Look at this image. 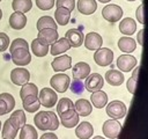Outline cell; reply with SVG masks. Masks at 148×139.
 <instances>
[{
	"mask_svg": "<svg viewBox=\"0 0 148 139\" xmlns=\"http://www.w3.org/2000/svg\"><path fill=\"white\" fill-rule=\"evenodd\" d=\"M34 123L38 130L54 131L59 127L60 120L53 111H38L34 117Z\"/></svg>",
	"mask_w": 148,
	"mask_h": 139,
	"instance_id": "cell-1",
	"label": "cell"
},
{
	"mask_svg": "<svg viewBox=\"0 0 148 139\" xmlns=\"http://www.w3.org/2000/svg\"><path fill=\"white\" fill-rule=\"evenodd\" d=\"M105 110H106V115L110 118L121 119V118L125 117L127 108H126L124 102H121L119 100H113V101H111L110 103L106 104V109Z\"/></svg>",
	"mask_w": 148,
	"mask_h": 139,
	"instance_id": "cell-2",
	"label": "cell"
},
{
	"mask_svg": "<svg viewBox=\"0 0 148 139\" xmlns=\"http://www.w3.org/2000/svg\"><path fill=\"white\" fill-rule=\"evenodd\" d=\"M69 83H71V79L65 73L54 74L50 79V85L52 89L56 90L57 93H65L69 88Z\"/></svg>",
	"mask_w": 148,
	"mask_h": 139,
	"instance_id": "cell-3",
	"label": "cell"
},
{
	"mask_svg": "<svg viewBox=\"0 0 148 139\" xmlns=\"http://www.w3.org/2000/svg\"><path fill=\"white\" fill-rule=\"evenodd\" d=\"M123 14H124L123 8L118 5H114V3L106 5L102 9V16L108 22H111V23H114V22L119 21L123 17Z\"/></svg>",
	"mask_w": 148,
	"mask_h": 139,
	"instance_id": "cell-4",
	"label": "cell"
},
{
	"mask_svg": "<svg viewBox=\"0 0 148 139\" xmlns=\"http://www.w3.org/2000/svg\"><path fill=\"white\" fill-rule=\"evenodd\" d=\"M38 98H39L40 105L45 108H52L58 102V95L56 90H53L52 88H47V87L40 89V92L38 93Z\"/></svg>",
	"mask_w": 148,
	"mask_h": 139,
	"instance_id": "cell-5",
	"label": "cell"
},
{
	"mask_svg": "<svg viewBox=\"0 0 148 139\" xmlns=\"http://www.w3.org/2000/svg\"><path fill=\"white\" fill-rule=\"evenodd\" d=\"M94 60L101 67L109 66L112 64L113 60V51L110 50L109 47H99L98 50L95 51Z\"/></svg>",
	"mask_w": 148,
	"mask_h": 139,
	"instance_id": "cell-6",
	"label": "cell"
},
{
	"mask_svg": "<svg viewBox=\"0 0 148 139\" xmlns=\"http://www.w3.org/2000/svg\"><path fill=\"white\" fill-rule=\"evenodd\" d=\"M102 131H103V133H104V136L106 138L116 139L119 136L120 131H121V124L117 119L110 118V119H108V120H105L103 123Z\"/></svg>",
	"mask_w": 148,
	"mask_h": 139,
	"instance_id": "cell-7",
	"label": "cell"
},
{
	"mask_svg": "<svg viewBox=\"0 0 148 139\" xmlns=\"http://www.w3.org/2000/svg\"><path fill=\"white\" fill-rule=\"evenodd\" d=\"M10 54H12V61L20 67H23V66L30 64V61H31V54H30L29 49L20 47V49L14 50Z\"/></svg>",
	"mask_w": 148,
	"mask_h": 139,
	"instance_id": "cell-8",
	"label": "cell"
},
{
	"mask_svg": "<svg viewBox=\"0 0 148 139\" xmlns=\"http://www.w3.org/2000/svg\"><path fill=\"white\" fill-rule=\"evenodd\" d=\"M10 80L14 85L17 86H23L24 83L29 82L30 80V72L24 68V67H15L14 70H12L10 72Z\"/></svg>",
	"mask_w": 148,
	"mask_h": 139,
	"instance_id": "cell-9",
	"label": "cell"
},
{
	"mask_svg": "<svg viewBox=\"0 0 148 139\" xmlns=\"http://www.w3.org/2000/svg\"><path fill=\"white\" fill-rule=\"evenodd\" d=\"M79 114L76 112L75 108H72V109H68L67 111H64L62 114L59 115V119H60V123L67 127V129H72L74 126H76L79 124Z\"/></svg>",
	"mask_w": 148,
	"mask_h": 139,
	"instance_id": "cell-10",
	"label": "cell"
},
{
	"mask_svg": "<svg viewBox=\"0 0 148 139\" xmlns=\"http://www.w3.org/2000/svg\"><path fill=\"white\" fill-rule=\"evenodd\" d=\"M104 86V79L101 74L98 73H92V74H89L87 78H86V82H84V88L90 92V93H94V92H97V90H101Z\"/></svg>",
	"mask_w": 148,
	"mask_h": 139,
	"instance_id": "cell-11",
	"label": "cell"
},
{
	"mask_svg": "<svg viewBox=\"0 0 148 139\" xmlns=\"http://www.w3.org/2000/svg\"><path fill=\"white\" fill-rule=\"evenodd\" d=\"M136 64H138L136 58L128 53L121 54L117 59V67L120 70V72H130L136 66Z\"/></svg>",
	"mask_w": 148,
	"mask_h": 139,
	"instance_id": "cell-12",
	"label": "cell"
},
{
	"mask_svg": "<svg viewBox=\"0 0 148 139\" xmlns=\"http://www.w3.org/2000/svg\"><path fill=\"white\" fill-rule=\"evenodd\" d=\"M83 43H84V46L86 49L90 50V51H96L98 50L99 47H102V44H103V38L97 32H88L86 36H84V39H83Z\"/></svg>",
	"mask_w": 148,
	"mask_h": 139,
	"instance_id": "cell-13",
	"label": "cell"
},
{
	"mask_svg": "<svg viewBox=\"0 0 148 139\" xmlns=\"http://www.w3.org/2000/svg\"><path fill=\"white\" fill-rule=\"evenodd\" d=\"M18 129L20 127L16 124V122L12 117H9L5 120L2 125V139H15Z\"/></svg>",
	"mask_w": 148,
	"mask_h": 139,
	"instance_id": "cell-14",
	"label": "cell"
},
{
	"mask_svg": "<svg viewBox=\"0 0 148 139\" xmlns=\"http://www.w3.org/2000/svg\"><path fill=\"white\" fill-rule=\"evenodd\" d=\"M51 65H52V68H53L54 72H64V71H67V70L71 68L72 58L67 54L58 56L52 60Z\"/></svg>",
	"mask_w": 148,
	"mask_h": 139,
	"instance_id": "cell-15",
	"label": "cell"
},
{
	"mask_svg": "<svg viewBox=\"0 0 148 139\" xmlns=\"http://www.w3.org/2000/svg\"><path fill=\"white\" fill-rule=\"evenodd\" d=\"M58 37H59V34H58L57 29H51V28L38 30V35H37V38L47 45L53 44L58 39Z\"/></svg>",
	"mask_w": 148,
	"mask_h": 139,
	"instance_id": "cell-16",
	"label": "cell"
},
{
	"mask_svg": "<svg viewBox=\"0 0 148 139\" xmlns=\"http://www.w3.org/2000/svg\"><path fill=\"white\" fill-rule=\"evenodd\" d=\"M65 38L69 42L71 46L79 47V46L82 45L83 39H84V36H83V32L80 29H69V30L66 31Z\"/></svg>",
	"mask_w": 148,
	"mask_h": 139,
	"instance_id": "cell-17",
	"label": "cell"
},
{
	"mask_svg": "<svg viewBox=\"0 0 148 139\" xmlns=\"http://www.w3.org/2000/svg\"><path fill=\"white\" fill-rule=\"evenodd\" d=\"M72 74L74 79H79V80L86 79L90 74V66L84 61H79L72 68Z\"/></svg>",
	"mask_w": 148,
	"mask_h": 139,
	"instance_id": "cell-18",
	"label": "cell"
},
{
	"mask_svg": "<svg viewBox=\"0 0 148 139\" xmlns=\"http://www.w3.org/2000/svg\"><path fill=\"white\" fill-rule=\"evenodd\" d=\"M22 105L25 111L31 114V112H36L39 110L40 102L37 95H28L24 98H22Z\"/></svg>",
	"mask_w": 148,
	"mask_h": 139,
	"instance_id": "cell-19",
	"label": "cell"
},
{
	"mask_svg": "<svg viewBox=\"0 0 148 139\" xmlns=\"http://www.w3.org/2000/svg\"><path fill=\"white\" fill-rule=\"evenodd\" d=\"M71 44L69 42L62 37V38H58L53 44H51V49H50V52L52 56H59L66 51H68L71 49Z\"/></svg>",
	"mask_w": 148,
	"mask_h": 139,
	"instance_id": "cell-20",
	"label": "cell"
},
{
	"mask_svg": "<svg viewBox=\"0 0 148 139\" xmlns=\"http://www.w3.org/2000/svg\"><path fill=\"white\" fill-rule=\"evenodd\" d=\"M92 133H94V127L89 122H82L75 129V136L79 139H90Z\"/></svg>",
	"mask_w": 148,
	"mask_h": 139,
	"instance_id": "cell-21",
	"label": "cell"
},
{
	"mask_svg": "<svg viewBox=\"0 0 148 139\" xmlns=\"http://www.w3.org/2000/svg\"><path fill=\"white\" fill-rule=\"evenodd\" d=\"M77 10L83 15H91L97 9L96 0H77Z\"/></svg>",
	"mask_w": 148,
	"mask_h": 139,
	"instance_id": "cell-22",
	"label": "cell"
},
{
	"mask_svg": "<svg viewBox=\"0 0 148 139\" xmlns=\"http://www.w3.org/2000/svg\"><path fill=\"white\" fill-rule=\"evenodd\" d=\"M27 24V17L21 12H14L9 16V25L15 30H21Z\"/></svg>",
	"mask_w": 148,
	"mask_h": 139,
	"instance_id": "cell-23",
	"label": "cell"
},
{
	"mask_svg": "<svg viewBox=\"0 0 148 139\" xmlns=\"http://www.w3.org/2000/svg\"><path fill=\"white\" fill-rule=\"evenodd\" d=\"M136 30V23L135 21L132 19V17H126V19H123L119 23V31L123 34V35H126V36H131L135 32Z\"/></svg>",
	"mask_w": 148,
	"mask_h": 139,
	"instance_id": "cell-24",
	"label": "cell"
},
{
	"mask_svg": "<svg viewBox=\"0 0 148 139\" xmlns=\"http://www.w3.org/2000/svg\"><path fill=\"white\" fill-rule=\"evenodd\" d=\"M90 102L92 103V105L97 109H102L108 104V95L103 90H97L91 93L90 95Z\"/></svg>",
	"mask_w": 148,
	"mask_h": 139,
	"instance_id": "cell-25",
	"label": "cell"
},
{
	"mask_svg": "<svg viewBox=\"0 0 148 139\" xmlns=\"http://www.w3.org/2000/svg\"><path fill=\"white\" fill-rule=\"evenodd\" d=\"M74 108L76 110V112L79 114V116H82V117H87L91 114L92 111V105L91 103L86 100V98H80L77 100L75 103H74Z\"/></svg>",
	"mask_w": 148,
	"mask_h": 139,
	"instance_id": "cell-26",
	"label": "cell"
},
{
	"mask_svg": "<svg viewBox=\"0 0 148 139\" xmlns=\"http://www.w3.org/2000/svg\"><path fill=\"white\" fill-rule=\"evenodd\" d=\"M105 80L111 86H120L124 82V74L117 70H109L105 73Z\"/></svg>",
	"mask_w": 148,
	"mask_h": 139,
	"instance_id": "cell-27",
	"label": "cell"
},
{
	"mask_svg": "<svg viewBox=\"0 0 148 139\" xmlns=\"http://www.w3.org/2000/svg\"><path fill=\"white\" fill-rule=\"evenodd\" d=\"M118 47L123 52L131 53L136 49V42L132 37H120L118 41Z\"/></svg>",
	"mask_w": 148,
	"mask_h": 139,
	"instance_id": "cell-28",
	"label": "cell"
},
{
	"mask_svg": "<svg viewBox=\"0 0 148 139\" xmlns=\"http://www.w3.org/2000/svg\"><path fill=\"white\" fill-rule=\"evenodd\" d=\"M31 51L36 57H44L49 52V45L44 44L38 38H35L31 42Z\"/></svg>",
	"mask_w": 148,
	"mask_h": 139,
	"instance_id": "cell-29",
	"label": "cell"
},
{
	"mask_svg": "<svg viewBox=\"0 0 148 139\" xmlns=\"http://www.w3.org/2000/svg\"><path fill=\"white\" fill-rule=\"evenodd\" d=\"M54 21L59 25H66L71 19V12L66 8H57L54 12Z\"/></svg>",
	"mask_w": 148,
	"mask_h": 139,
	"instance_id": "cell-30",
	"label": "cell"
},
{
	"mask_svg": "<svg viewBox=\"0 0 148 139\" xmlns=\"http://www.w3.org/2000/svg\"><path fill=\"white\" fill-rule=\"evenodd\" d=\"M12 8L14 9V12H21L25 14L32 8V2L31 0H13Z\"/></svg>",
	"mask_w": 148,
	"mask_h": 139,
	"instance_id": "cell-31",
	"label": "cell"
},
{
	"mask_svg": "<svg viewBox=\"0 0 148 139\" xmlns=\"http://www.w3.org/2000/svg\"><path fill=\"white\" fill-rule=\"evenodd\" d=\"M37 29L38 30H42V29H46V28H51V29H57L58 25H57V22L49 15H45V16H42L38 19L37 21V24H36Z\"/></svg>",
	"mask_w": 148,
	"mask_h": 139,
	"instance_id": "cell-32",
	"label": "cell"
},
{
	"mask_svg": "<svg viewBox=\"0 0 148 139\" xmlns=\"http://www.w3.org/2000/svg\"><path fill=\"white\" fill-rule=\"evenodd\" d=\"M20 139H38L37 130L30 124H24L21 127Z\"/></svg>",
	"mask_w": 148,
	"mask_h": 139,
	"instance_id": "cell-33",
	"label": "cell"
},
{
	"mask_svg": "<svg viewBox=\"0 0 148 139\" xmlns=\"http://www.w3.org/2000/svg\"><path fill=\"white\" fill-rule=\"evenodd\" d=\"M38 88L35 83H31V82H27L24 83L22 87H21V90H20V97L21 100L24 98L25 96L28 95H37L38 96Z\"/></svg>",
	"mask_w": 148,
	"mask_h": 139,
	"instance_id": "cell-34",
	"label": "cell"
},
{
	"mask_svg": "<svg viewBox=\"0 0 148 139\" xmlns=\"http://www.w3.org/2000/svg\"><path fill=\"white\" fill-rule=\"evenodd\" d=\"M72 108H74V103L68 97H62L57 103V112H58V115H60L64 111H67L68 109H72Z\"/></svg>",
	"mask_w": 148,
	"mask_h": 139,
	"instance_id": "cell-35",
	"label": "cell"
},
{
	"mask_svg": "<svg viewBox=\"0 0 148 139\" xmlns=\"http://www.w3.org/2000/svg\"><path fill=\"white\" fill-rule=\"evenodd\" d=\"M10 117L16 122V124L18 125V127H20V129H21V127L25 124V122H27L25 114H24V111H23V110H21V109L13 111V112H12V115H10Z\"/></svg>",
	"mask_w": 148,
	"mask_h": 139,
	"instance_id": "cell-36",
	"label": "cell"
},
{
	"mask_svg": "<svg viewBox=\"0 0 148 139\" xmlns=\"http://www.w3.org/2000/svg\"><path fill=\"white\" fill-rule=\"evenodd\" d=\"M69 88H71L72 93H74V94H82L83 90L86 89L84 88V83L81 80H79V79H74L69 83Z\"/></svg>",
	"mask_w": 148,
	"mask_h": 139,
	"instance_id": "cell-37",
	"label": "cell"
},
{
	"mask_svg": "<svg viewBox=\"0 0 148 139\" xmlns=\"http://www.w3.org/2000/svg\"><path fill=\"white\" fill-rule=\"evenodd\" d=\"M20 47H25V49H29V44H28V42L25 41V39H23V38H15L13 42H12V44L9 45V52L12 53L14 50H16V49H20Z\"/></svg>",
	"mask_w": 148,
	"mask_h": 139,
	"instance_id": "cell-38",
	"label": "cell"
},
{
	"mask_svg": "<svg viewBox=\"0 0 148 139\" xmlns=\"http://www.w3.org/2000/svg\"><path fill=\"white\" fill-rule=\"evenodd\" d=\"M0 98H2L6 102L7 108H8V112H10L15 107V98L13 97V95L8 94V93H0Z\"/></svg>",
	"mask_w": 148,
	"mask_h": 139,
	"instance_id": "cell-39",
	"label": "cell"
},
{
	"mask_svg": "<svg viewBox=\"0 0 148 139\" xmlns=\"http://www.w3.org/2000/svg\"><path fill=\"white\" fill-rule=\"evenodd\" d=\"M57 8H66L69 12L74 10L75 8V1L74 0H56Z\"/></svg>",
	"mask_w": 148,
	"mask_h": 139,
	"instance_id": "cell-40",
	"label": "cell"
},
{
	"mask_svg": "<svg viewBox=\"0 0 148 139\" xmlns=\"http://www.w3.org/2000/svg\"><path fill=\"white\" fill-rule=\"evenodd\" d=\"M56 3V0H36V6L40 10H50Z\"/></svg>",
	"mask_w": 148,
	"mask_h": 139,
	"instance_id": "cell-41",
	"label": "cell"
},
{
	"mask_svg": "<svg viewBox=\"0 0 148 139\" xmlns=\"http://www.w3.org/2000/svg\"><path fill=\"white\" fill-rule=\"evenodd\" d=\"M9 47V37L5 32H0V52L6 51Z\"/></svg>",
	"mask_w": 148,
	"mask_h": 139,
	"instance_id": "cell-42",
	"label": "cell"
},
{
	"mask_svg": "<svg viewBox=\"0 0 148 139\" xmlns=\"http://www.w3.org/2000/svg\"><path fill=\"white\" fill-rule=\"evenodd\" d=\"M136 81L135 79H133L132 76L127 80V83H126V87H127V90L131 93V94H134L135 93V88H136Z\"/></svg>",
	"mask_w": 148,
	"mask_h": 139,
	"instance_id": "cell-43",
	"label": "cell"
},
{
	"mask_svg": "<svg viewBox=\"0 0 148 139\" xmlns=\"http://www.w3.org/2000/svg\"><path fill=\"white\" fill-rule=\"evenodd\" d=\"M135 16H136V19H138L139 23L143 24V22H145V20H143V3H141V5H140V6L136 8Z\"/></svg>",
	"mask_w": 148,
	"mask_h": 139,
	"instance_id": "cell-44",
	"label": "cell"
},
{
	"mask_svg": "<svg viewBox=\"0 0 148 139\" xmlns=\"http://www.w3.org/2000/svg\"><path fill=\"white\" fill-rule=\"evenodd\" d=\"M6 114H8L7 104H6V102H5L2 98H0V116H3V115H6Z\"/></svg>",
	"mask_w": 148,
	"mask_h": 139,
	"instance_id": "cell-45",
	"label": "cell"
},
{
	"mask_svg": "<svg viewBox=\"0 0 148 139\" xmlns=\"http://www.w3.org/2000/svg\"><path fill=\"white\" fill-rule=\"evenodd\" d=\"M39 139H58V137L53 132H47V133H44L43 136H40Z\"/></svg>",
	"mask_w": 148,
	"mask_h": 139,
	"instance_id": "cell-46",
	"label": "cell"
},
{
	"mask_svg": "<svg viewBox=\"0 0 148 139\" xmlns=\"http://www.w3.org/2000/svg\"><path fill=\"white\" fill-rule=\"evenodd\" d=\"M143 32H145V29H141L138 34V42H139L140 45L143 44Z\"/></svg>",
	"mask_w": 148,
	"mask_h": 139,
	"instance_id": "cell-47",
	"label": "cell"
},
{
	"mask_svg": "<svg viewBox=\"0 0 148 139\" xmlns=\"http://www.w3.org/2000/svg\"><path fill=\"white\" fill-rule=\"evenodd\" d=\"M139 71H140V66H135V68H134V71H133V73H132V78H133V79H135V80H138V75H139Z\"/></svg>",
	"mask_w": 148,
	"mask_h": 139,
	"instance_id": "cell-48",
	"label": "cell"
},
{
	"mask_svg": "<svg viewBox=\"0 0 148 139\" xmlns=\"http://www.w3.org/2000/svg\"><path fill=\"white\" fill-rule=\"evenodd\" d=\"M92 139H105V138H103V137H101V136H95Z\"/></svg>",
	"mask_w": 148,
	"mask_h": 139,
	"instance_id": "cell-49",
	"label": "cell"
},
{
	"mask_svg": "<svg viewBox=\"0 0 148 139\" xmlns=\"http://www.w3.org/2000/svg\"><path fill=\"white\" fill-rule=\"evenodd\" d=\"M99 2H102V3H106V2H109V1H111V0H98Z\"/></svg>",
	"mask_w": 148,
	"mask_h": 139,
	"instance_id": "cell-50",
	"label": "cell"
},
{
	"mask_svg": "<svg viewBox=\"0 0 148 139\" xmlns=\"http://www.w3.org/2000/svg\"><path fill=\"white\" fill-rule=\"evenodd\" d=\"M2 19V10H1V8H0V20Z\"/></svg>",
	"mask_w": 148,
	"mask_h": 139,
	"instance_id": "cell-51",
	"label": "cell"
},
{
	"mask_svg": "<svg viewBox=\"0 0 148 139\" xmlns=\"http://www.w3.org/2000/svg\"><path fill=\"white\" fill-rule=\"evenodd\" d=\"M0 130H1V120H0Z\"/></svg>",
	"mask_w": 148,
	"mask_h": 139,
	"instance_id": "cell-52",
	"label": "cell"
},
{
	"mask_svg": "<svg viewBox=\"0 0 148 139\" xmlns=\"http://www.w3.org/2000/svg\"><path fill=\"white\" fill-rule=\"evenodd\" d=\"M127 1H135V0H127Z\"/></svg>",
	"mask_w": 148,
	"mask_h": 139,
	"instance_id": "cell-53",
	"label": "cell"
},
{
	"mask_svg": "<svg viewBox=\"0 0 148 139\" xmlns=\"http://www.w3.org/2000/svg\"><path fill=\"white\" fill-rule=\"evenodd\" d=\"M0 1H1V0H0Z\"/></svg>",
	"mask_w": 148,
	"mask_h": 139,
	"instance_id": "cell-54",
	"label": "cell"
}]
</instances>
